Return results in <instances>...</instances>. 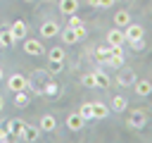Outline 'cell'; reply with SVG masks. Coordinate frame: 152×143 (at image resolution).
Returning <instances> with one entry per match:
<instances>
[{
	"label": "cell",
	"instance_id": "1",
	"mask_svg": "<svg viewBox=\"0 0 152 143\" xmlns=\"http://www.w3.org/2000/svg\"><path fill=\"white\" fill-rule=\"evenodd\" d=\"M59 36H62V41H64V43H69V45H74L76 41H81V38H86V29H83V24H81V26H76V29H71V26H66L64 31H59Z\"/></svg>",
	"mask_w": 152,
	"mask_h": 143
},
{
	"label": "cell",
	"instance_id": "2",
	"mask_svg": "<svg viewBox=\"0 0 152 143\" xmlns=\"http://www.w3.org/2000/svg\"><path fill=\"white\" fill-rule=\"evenodd\" d=\"M7 86H10V91H28V81H26V76H21V74H12L10 79H7Z\"/></svg>",
	"mask_w": 152,
	"mask_h": 143
},
{
	"label": "cell",
	"instance_id": "3",
	"mask_svg": "<svg viewBox=\"0 0 152 143\" xmlns=\"http://www.w3.org/2000/svg\"><path fill=\"white\" fill-rule=\"evenodd\" d=\"M145 124H147V114H145V110H133L131 117H128V126H131V129H142Z\"/></svg>",
	"mask_w": 152,
	"mask_h": 143
},
{
	"label": "cell",
	"instance_id": "4",
	"mask_svg": "<svg viewBox=\"0 0 152 143\" xmlns=\"http://www.w3.org/2000/svg\"><path fill=\"white\" fill-rule=\"evenodd\" d=\"M24 126H26V122H21V119H10L7 126H5V131L10 133V138H21Z\"/></svg>",
	"mask_w": 152,
	"mask_h": 143
},
{
	"label": "cell",
	"instance_id": "5",
	"mask_svg": "<svg viewBox=\"0 0 152 143\" xmlns=\"http://www.w3.org/2000/svg\"><path fill=\"white\" fill-rule=\"evenodd\" d=\"M126 43V33L116 26V29H112L109 33H107V45H112V48H119V45H124Z\"/></svg>",
	"mask_w": 152,
	"mask_h": 143
},
{
	"label": "cell",
	"instance_id": "6",
	"mask_svg": "<svg viewBox=\"0 0 152 143\" xmlns=\"http://www.w3.org/2000/svg\"><path fill=\"white\" fill-rule=\"evenodd\" d=\"M124 33H126V41H128V43H133V41H142V33H145V31H142V26H140V24H133V21H131V24L126 26V31H124Z\"/></svg>",
	"mask_w": 152,
	"mask_h": 143
},
{
	"label": "cell",
	"instance_id": "7",
	"mask_svg": "<svg viewBox=\"0 0 152 143\" xmlns=\"http://www.w3.org/2000/svg\"><path fill=\"white\" fill-rule=\"evenodd\" d=\"M24 52H26V55H43L45 48H43V43H40L38 38H28V41L24 43Z\"/></svg>",
	"mask_w": 152,
	"mask_h": 143
},
{
	"label": "cell",
	"instance_id": "8",
	"mask_svg": "<svg viewBox=\"0 0 152 143\" xmlns=\"http://www.w3.org/2000/svg\"><path fill=\"white\" fill-rule=\"evenodd\" d=\"M135 79H138V76H135V72H133V69H121L116 81H119V86H133V83H135Z\"/></svg>",
	"mask_w": 152,
	"mask_h": 143
},
{
	"label": "cell",
	"instance_id": "9",
	"mask_svg": "<svg viewBox=\"0 0 152 143\" xmlns=\"http://www.w3.org/2000/svg\"><path fill=\"white\" fill-rule=\"evenodd\" d=\"M133 91H135L138 95H150V93H152V83H150L147 79H135Z\"/></svg>",
	"mask_w": 152,
	"mask_h": 143
},
{
	"label": "cell",
	"instance_id": "10",
	"mask_svg": "<svg viewBox=\"0 0 152 143\" xmlns=\"http://www.w3.org/2000/svg\"><path fill=\"white\" fill-rule=\"evenodd\" d=\"M112 112V107H107L104 102H93V119H107Z\"/></svg>",
	"mask_w": 152,
	"mask_h": 143
},
{
	"label": "cell",
	"instance_id": "11",
	"mask_svg": "<svg viewBox=\"0 0 152 143\" xmlns=\"http://www.w3.org/2000/svg\"><path fill=\"white\" fill-rule=\"evenodd\" d=\"M10 31H12L14 41H19V38H24V36H26V24H24L21 19H17V21H12V24H10Z\"/></svg>",
	"mask_w": 152,
	"mask_h": 143
},
{
	"label": "cell",
	"instance_id": "12",
	"mask_svg": "<svg viewBox=\"0 0 152 143\" xmlns=\"http://www.w3.org/2000/svg\"><path fill=\"white\" fill-rule=\"evenodd\" d=\"M57 33H59L57 21H45V24L40 26V36H43V38H52V36H57Z\"/></svg>",
	"mask_w": 152,
	"mask_h": 143
},
{
	"label": "cell",
	"instance_id": "13",
	"mask_svg": "<svg viewBox=\"0 0 152 143\" xmlns=\"http://www.w3.org/2000/svg\"><path fill=\"white\" fill-rule=\"evenodd\" d=\"M83 124H86V119L76 112V114H69L66 117V126L71 129V131H78V129H83Z\"/></svg>",
	"mask_w": 152,
	"mask_h": 143
},
{
	"label": "cell",
	"instance_id": "14",
	"mask_svg": "<svg viewBox=\"0 0 152 143\" xmlns=\"http://www.w3.org/2000/svg\"><path fill=\"white\" fill-rule=\"evenodd\" d=\"M131 24V14L126 12V10H121V12H116L114 14V26H119V29H126Z\"/></svg>",
	"mask_w": 152,
	"mask_h": 143
},
{
	"label": "cell",
	"instance_id": "15",
	"mask_svg": "<svg viewBox=\"0 0 152 143\" xmlns=\"http://www.w3.org/2000/svg\"><path fill=\"white\" fill-rule=\"evenodd\" d=\"M107 64H112V67H121V64H124V52H121V45H119V48H112V55H109Z\"/></svg>",
	"mask_w": 152,
	"mask_h": 143
},
{
	"label": "cell",
	"instance_id": "16",
	"mask_svg": "<svg viewBox=\"0 0 152 143\" xmlns=\"http://www.w3.org/2000/svg\"><path fill=\"white\" fill-rule=\"evenodd\" d=\"M57 129V119L52 114H43L40 117V131H55Z\"/></svg>",
	"mask_w": 152,
	"mask_h": 143
},
{
	"label": "cell",
	"instance_id": "17",
	"mask_svg": "<svg viewBox=\"0 0 152 143\" xmlns=\"http://www.w3.org/2000/svg\"><path fill=\"white\" fill-rule=\"evenodd\" d=\"M78 10V0H59V12L62 14H74Z\"/></svg>",
	"mask_w": 152,
	"mask_h": 143
},
{
	"label": "cell",
	"instance_id": "18",
	"mask_svg": "<svg viewBox=\"0 0 152 143\" xmlns=\"http://www.w3.org/2000/svg\"><path fill=\"white\" fill-rule=\"evenodd\" d=\"M109 55H112V45H102V48H97V50H95V60H97V62H102V64H107Z\"/></svg>",
	"mask_w": 152,
	"mask_h": 143
},
{
	"label": "cell",
	"instance_id": "19",
	"mask_svg": "<svg viewBox=\"0 0 152 143\" xmlns=\"http://www.w3.org/2000/svg\"><path fill=\"white\" fill-rule=\"evenodd\" d=\"M38 136H40V126H24V133H21V138H26V141H38Z\"/></svg>",
	"mask_w": 152,
	"mask_h": 143
},
{
	"label": "cell",
	"instance_id": "20",
	"mask_svg": "<svg viewBox=\"0 0 152 143\" xmlns=\"http://www.w3.org/2000/svg\"><path fill=\"white\" fill-rule=\"evenodd\" d=\"M109 83H112V79L104 72H95V86L97 88H109Z\"/></svg>",
	"mask_w": 152,
	"mask_h": 143
},
{
	"label": "cell",
	"instance_id": "21",
	"mask_svg": "<svg viewBox=\"0 0 152 143\" xmlns=\"http://www.w3.org/2000/svg\"><path fill=\"white\" fill-rule=\"evenodd\" d=\"M128 107V100L124 98V95H114V100H112V110L114 112H124Z\"/></svg>",
	"mask_w": 152,
	"mask_h": 143
},
{
	"label": "cell",
	"instance_id": "22",
	"mask_svg": "<svg viewBox=\"0 0 152 143\" xmlns=\"http://www.w3.org/2000/svg\"><path fill=\"white\" fill-rule=\"evenodd\" d=\"M14 105L17 107H26L28 105V93L26 91H17L14 93Z\"/></svg>",
	"mask_w": 152,
	"mask_h": 143
},
{
	"label": "cell",
	"instance_id": "23",
	"mask_svg": "<svg viewBox=\"0 0 152 143\" xmlns=\"http://www.w3.org/2000/svg\"><path fill=\"white\" fill-rule=\"evenodd\" d=\"M14 43V36H12V31L7 29V31H0V48H10Z\"/></svg>",
	"mask_w": 152,
	"mask_h": 143
},
{
	"label": "cell",
	"instance_id": "24",
	"mask_svg": "<svg viewBox=\"0 0 152 143\" xmlns=\"http://www.w3.org/2000/svg\"><path fill=\"white\" fill-rule=\"evenodd\" d=\"M48 57H50V62H64V50L52 48V50H48Z\"/></svg>",
	"mask_w": 152,
	"mask_h": 143
},
{
	"label": "cell",
	"instance_id": "25",
	"mask_svg": "<svg viewBox=\"0 0 152 143\" xmlns=\"http://www.w3.org/2000/svg\"><path fill=\"white\" fill-rule=\"evenodd\" d=\"M78 114H81L83 119H93V102H83L81 110H78Z\"/></svg>",
	"mask_w": 152,
	"mask_h": 143
},
{
	"label": "cell",
	"instance_id": "26",
	"mask_svg": "<svg viewBox=\"0 0 152 143\" xmlns=\"http://www.w3.org/2000/svg\"><path fill=\"white\" fill-rule=\"evenodd\" d=\"M81 83H83V86H88V88H95V72L83 74V76H81Z\"/></svg>",
	"mask_w": 152,
	"mask_h": 143
},
{
	"label": "cell",
	"instance_id": "27",
	"mask_svg": "<svg viewBox=\"0 0 152 143\" xmlns=\"http://www.w3.org/2000/svg\"><path fill=\"white\" fill-rule=\"evenodd\" d=\"M43 95H50V98L59 95V86H57V83H48V86L43 88Z\"/></svg>",
	"mask_w": 152,
	"mask_h": 143
},
{
	"label": "cell",
	"instance_id": "28",
	"mask_svg": "<svg viewBox=\"0 0 152 143\" xmlns=\"http://www.w3.org/2000/svg\"><path fill=\"white\" fill-rule=\"evenodd\" d=\"M116 0H88L90 7H112Z\"/></svg>",
	"mask_w": 152,
	"mask_h": 143
},
{
	"label": "cell",
	"instance_id": "29",
	"mask_svg": "<svg viewBox=\"0 0 152 143\" xmlns=\"http://www.w3.org/2000/svg\"><path fill=\"white\" fill-rule=\"evenodd\" d=\"M81 24H83V21H81V17H76V12L69 14V26H71V29H76V26H81Z\"/></svg>",
	"mask_w": 152,
	"mask_h": 143
},
{
	"label": "cell",
	"instance_id": "30",
	"mask_svg": "<svg viewBox=\"0 0 152 143\" xmlns=\"http://www.w3.org/2000/svg\"><path fill=\"white\" fill-rule=\"evenodd\" d=\"M64 67V62H50V74H59Z\"/></svg>",
	"mask_w": 152,
	"mask_h": 143
},
{
	"label": "cell",
	"instance_id": "31",
	"mask_svg": "<svg viewBox=\"0 0 152 143\" xmlns=\"http://www.w3.org/2000/svg\"><path fill=\"white\" fill-rule=\"evenodd\" d=\"M0 141H10V133L5 129H0Z\"/></svg>",
	"mask_w": 152,
	"mask_h": 143
},
{
	"label": "cell",
	"instance_id": "32",
	"mask_svg": "<svg viewBox=\"0 0 152 143\" xmlns=\"http://www.w3.org/2000/svg\"><path fill=\"white\" fill-rule=\"evenodd\" d=\"M0 112H2V100H0Z\"/></svg>",
	"mask_w": 152,
	"mask_h": 143
},
{
	"label": "cell",
	"instance_id": "33",
	"mask_svg": "<svg viewBox=\"0 0 152 143\" xmlns=\"http://www.w3.org/2000/svg\"><path fill=\"white\" fill-rule=\"evenodd\" d=\"M0 79H2V69H0Z\"/></svg>",
	"mask_w": 152,
	"mask_h": 143
}]
</instances>
